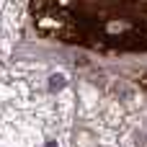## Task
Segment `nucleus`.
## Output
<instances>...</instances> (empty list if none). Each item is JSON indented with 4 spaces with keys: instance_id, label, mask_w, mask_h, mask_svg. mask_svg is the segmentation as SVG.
I'll use <instances>...</instances> for the list:
<instances>
[{
    "instance_id": "f257e3e1",
    "label": "nucleus",
    "mask_w": 147,
    "mask_h": 147,
    "mask_svg": "<svg viewBox=\"0 0 147 147\" xmlns=\"http://www.w3.org/2000/svg\"><path fill=\"white\" fill-rule=\"evenodd\" d=\"M49 88H52V90L65 88V75H54V78H52V83H49Z\"/></svg>"
}]
</instances>
